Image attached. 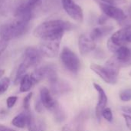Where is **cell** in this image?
Here are the masks:
<instances>
[{
    "mask_svg": "<svg viewBox=\"0 0 131 131\" xmlns=\"http://www.w3.org/2000/svg\"><path fill=\"white\" fill-rule=\"evenodd\" d=\"M72 25L63 20H50L38 25L34 30L35 37L41 40L62 38L65 31H70Z\"/></svg>",
    "mask_w": 131,
    "mask_h": 131,
    "instance_id": "obj_1",
    "label": "cell"
},
{
    "mask_svg": "<svg viewBox=\"0 0 131 131\" xmlns=\"http://www.w3.org/2000/svg\"><path fill=\"white\" fill-rule=\"evenodd\" d=\"M29 21L25 18H15L11 22L3 25L0 28V38L9 42L11 40L21 36L27 31Z\"/></svg>",
    "mask_w": 131,
    "mask_h": 131,
    "instance_id": "obj_2",
    "label": "cell"
},
{
    "mask_svg": "<svg viewBox=\"0 0 131 131\" xmlns=\"http://www.w3.org/2000/svg\"><path fill=\"white\" fill-rule=\"evenodd\" d=\"M61 61L64 68L73 74H77L81 68V61L78 55L69 48L64 47L60 55Z\"/></svg>",
    "mask_w": 131,
    "mask_h": 131,
    "instance_id": "obj_3",
    "label": "cell"
},
{
    "mask_svg": "<svg viewBox=\"0 0 131 131\" xmlns=\"http://www.w3.org/2000/svg\"><path fill=\"white\" fill-rule=\"evenodd\" d=\"M62 38L41 40L38 50L42 56L47 58H54L58 55Z\"/></svg>",
    "mask_w": 131,
    "mask_h": 131,
    "instance_id": "obj_4",
    "label": "cell"
},
{
    "mask_svg": "<svg viewBox=\"0 0 131 131\" xmlns=\"http://www.w3.org/2000/svg\"><path fill=\"white\" fill-rule=\"evenodd\" d=\"M42 54L40 51L34 47L27 48L24 52L22 61L20 64L25 69H28L31 67L37 66L41 61Z\"/></svg>",
    "mask_w": 131,
    "mask_h": 131,
    "instance_id": "obj_5",
    "label": "cell"
},
{
    "mask_svg": "<svg viewBox=\"0 0 131 131\" xmlns=\"http://www.w3.org/2000/svg\"><path fill=\"white\" fill-rule=\"evenodd\" d=\"M88 118V112L84 110L66 124L62 128V131H85Z\"/></svg>",
    "mask_w": 131,
    "mask_h": 131,
    "instance_id": "obj_6",
    "label": "cell"
},
{
    "mask_svg": "<svg viewBox=\"0 0 131 131\" xmlns=\"http://www.w3.org/2000/svg\"><path fill=\"white\" fill-rule=\"evenodd\" d=\"M65 12L75 21L81 23L84 21V12L81 6L74 0H61Z\"/></svg>",
    "mask_w": 131,
    "mask_h": 131,
    "instance_id": "obj_7",
    "label": "cell"
},
{
    "mask_svg": "<svg viewBox=\"0 0 131 131\" xmlns=\"http://www.w3.org/2000/svg\"><path fill=\"white\" fill-rule=\"evenodd\" d=\"M98 5L103 12V14L107 15L109 18L114 19L119 23H123L127 20V15L125 12L117 6L103 3H100Z\"/></svg>",
    "mask_w": 131,
    "mask_h": 131,
    "instance_id": "obj_8",
    "label": "cell"
},
{
    "mask_svg": "<svg viewBox=\"0 0 131 131\" xmlns=\"http://www.w3.org/2000/svg\"><path fill=\"white\" fill-rule=\"evenodd\" d=\"M109 39L119 47L124 46L127 43H131V24L114 32Z\"/></svg>",
    "mask_w": 131,
    "mask_h": 131,
    "instance_id": "obj_9",
    "label": "cell"
},
{
    "mask_svg": "<svg viewBox=\"0 0 131 131\" xmlns=\"http://www.w3.org/2000/svg\"><path fill=\"white\" fill-rule=\"evenodd\" d=\"M93 86L94 89L96 90V91L97 92V100H98L97 104L95 109V114H96V117L98 122L101 123V117H102V111H104V109L107 107L108 98L104 90L102 88L101 85H99L97 83H93Z\"/></svg>",
    "mask_w": 131,
    "mask_h": 131,
    "instance_id": "obj_10",
    "label": "cell"
},
{
    "mask_svg": "<svg viewBox=\"0 0 131 131\" xmlns=\"http://www.w3.org/2000/svg\"><path fill=\"white\" fill-rule=\"evenodd\" d=\"M78 48L81 55H87L96 49V42L88 34H81L78 38Z\"/></svg>",
    "mask_w": 131,
    "mask_h": 131,
    "instance_id": "obj_11",
    "label": "cell"
},
{
    "mask_svg": "<svg viewBox=\"0 0 131 131\" xmlns=\"http://www.w3.org/2000/svg\"><path fill=\"white\" fill-rule=\"evenodd\" d=\"M90 68L96 74H97L105 83L109 84H115L117 82V78L114 77L104 66L92 63L90 65Z\"/></svg>",
    "mask_w": 131,
    "mask_h": 131,
    "instance_id": "obj_12",
    "label": "cell"
},
{
    "mask_svg": "<svg viewBox=\"0 0 131 131\" xmlns=\"http://www.w3.org/2000/svg\"><path fill=\"white\" fill-rule=\"evenodd\" d=\"M40 100L43 107L51 112L59 106L58 101L52 97L50 91L46 88H42L40 90Z\"/></svg>",
    "mask_w": 131,
    "mask_h": 131,
    "instance_id": "obj_13",
    "label": "cell"
},
{
    "mask_svg": "<svg viewBox=\"0 0 131 131\" xmlns=\"http://www.w3.org/2000/svg\"><path fill=\"white\" fill-rule=\"evenodd\" d=\"M49 84L50 92L54 96H61L62 94L68 93L71 90V86L67 81L60 80L59 78H57Z\"/></svg>",
    "mask_w": 131,
    "mask_h": 131,
    "instance_id": "obj_14",
    "label": "cell"
},
{
    "mask_svg": "<svg viewBox=\"0 0 131 131\" xmlns=\"http://www.w3.org/2000/svg\"><path fill=\"white\" fill-rule=\"evenodd\" d=\"M113 29H114V27L111 25H101L100 27H97L94 28L89 35L92 38V40L96 42L97 41L100 40L103 37L110 34Z\"/></svg>",
    "mask_w": 131,
    "mask_h": 131,
    "instance_id": "obj_15",
    "label": "cell"
},
{
    "mask_svg": "<svg viewBox=\"0 0 131 131\" xmlns=\"http://www.w3.org/2000/svg\"><path fill=\"white\" fill-rule=\"evenodd\" d=\"M32 117L30 111H25L20 113L16 117H15L12 121V124L18 128H24L28 125V121Z\"/></svg>",
    "mask_w": 131,
    "mask_h": 131,
    "instance_id": "obj_16",
    "label": "cell"
},
{
    "mask_svg": "<svg viewBox=\"0 0 131 131\" xmlns=\"http://www.w3.org/2000/svg\"><path fill=\"white\" fill-rule=\"evenodd\" d=\"M114 77L118 78L120 71H121V65L114 54L105 63V65L104 66Z\"/></svg>",
    "mask_w": 131,
    "mask_h": 131,
    "instance_id": "obj_17",
    "label": "cell"
},
{
    "mask_svg": "<svg viewBox=\"0 0 131 131\" xmlns=\"http://www.w3.org/2000/svg\"><path fill=\"white\" fill-rule=\"evenodd\" d=\"M130 54V49L127 48L126 45L119 47L117 51L114 54L116 58L117 59V61H119L121 68H122L123 64L127 61V59L129 58Z\"/></svg>",
    "mask_w": 131,
    "mask_h": 131,
    "instance_id": "obj_18",
    "label": "cell"
},
{
    "mask_svg": "<svg viewBox=\"0 0 131 131\" xmlns=\"http://www.w3.org/2000/svg\"><path fill=\"white\" fill-rule=\"evenodd\" d=\"M49 68H50V65H45L43 67L37 68L30 74L34 84L38 83L39 81H41V80L46 78Z\"/></svg>",
    "mask_w": 131,
    "mask_h": 131,
    "instance_id": "obj_19",
    "label": "cell"
},
{
    "mask_svg": "<svg viewBox=\"0 0 131 131\" xmlns=\"http://www.w3.org/2000/svg\"><path fill=\"white\" fill-rule=\"evenodd\" d=\"M34 84L30 74H25L20 81V91L23 93L28 92L31 89Z\"/></svg>",
    "mask_w": 131,
    "mask_h": 131,
    "instance_id": "obj_20",
    "label": "cell"
},
{
    "mask_svg": "<svg viewBox=\"0 0 131 131\" xmlns=\"http://www.w3.org/2000/svg\"><path fill=\"white\" fill-rule=\"evenodd\" d=\"M54 119L57 122H63L64 121H65L66 119V114L65 112L64 111V110L62 109V107L59 105L53 111H52Z\"/></svg>",
    "mask_w": 131,
    "mask_h": 131,
    "instance_id": "obj_21",
    "label": "cell"
},
{
    "mask_svg": "<svg viewBox=\"0 0 131 131\" xmlns=\"http://www.w3.org/2000/svg\"><path fill=\"white\" fill-rule=\"evenodd\" d=\"M10 82V79L7 77H5L0 80V95L4 94L8 90Z\"/></svg>",
    "mask_w": 131,
    "mask_h": 131,
    "instance_id": "obj_22",
    "label": "cell"
},
{
    "mask_svg": "<svg viewBox=\"0 0 131 131\" xmlns=\"http://www.w3.org/2000/svg\"><path fill=\"white\" fill-rule=\"evenodd\" d=\"M97 4L103 3V4H107V5H122L127 2L126 0H94Z\"/></svg>",
    "mask_w": 131,
    "mask_h": 131,
    "instance_id": "obj_23",
    "label": "cell"
},
{
    "mask_svg": "<svg viewBox=\"0 0 131 131\" xmlns=\"http://www.w3.org/2000/svg\"><path fill=\"white\" fill-rule=\"evenodd\" d=\"M120 99L124 102L131 101V88H127L121 91L120 94Z\"/></svg>",
    "mask_w": 131,
    "mask_h": 131,
    "instance_id": "obj_24",
    "label": "cell"
},
{
    "mask_svg": "<svg viewBox=\"0 0 131 131\" xmlns=\"http://www.w3.org/2000/svg\"><path fill=\"white\" fill-rule=\"evenodd\" d=\"M102 117L108 121V122H112L113 121V113L111 110V108L109 107H106L105 109H104V111H102Z\"/></svg>",
    "mask_w": 131,
    "mask_h": 131,
    "instance_id": "obj_25",
    "label": "cell"
},
{
    "mask_svg": "<svg viewBox=\"0 0 131 131\" xmlns=\"http://www.w3.org/2000/svg\"><path fill=\"white\" fill-rule=\"evenodd\" d=\"M32 93H29L23 101V107L25 111H30V103H31V99L32 97Z\"/></svg>",
    "mask_w": 131,
    "mask_h": 131,
    "instance_id": "obj_26",
    "label": "cell"
},
{
    "mask_svg": "<svg viewBox=\"0 0 131 131\" xmlns=\"http://www.w3.org/2000/svg\"><path fill=\"white\" fill-rule=\"evenodd\" d=\"M27 127H28V131H40V128L38 127V125L36 124L33 117H31L30 119V121L28 123Z\"/></svg>",
    "mask_w": 131,
    "mask_h": 131,
    "instance_id": "obj_27",
    "label": "cell"
},
{
    "mask_svg": "<svg viewBox=\"0 0 131 131\" xmlns=\"http://www.w3.org/2000/svg\"><path fill=\"white\" fill-rule=\"evenodd\" d=\"M17 100H18V97L15 96H12V97H8V99L6 100V104H7L8 108L10 109V108L13 107L14 105L15 104Z\"/></svg>",
    "mask_w": 131,
    "mask_h": 131,
    "instance_id": "obj_28",
    "label": "cell"
},
{
    "mask_svg": "<svg viewBox=\"0 0 131 131\" xmlns=\"http://www.w3.org/2000/svg\"><path fill=\"white\" fill-rule=\"evenodd\" d=\"M107 48L109 49L110 51H111L112 53H115L117 51V50L119 48V46H117L116 45H114L110 39H108L107 41Z\"/></svg>",
    "mask_w": 131,
    "mask_h": 131,
    "instance_id": "obj_29",
    "label": "cell"
},
{
    "mask_svg": "<svg viewBox=\"0 0 131 131\" xmlns=\"http://www.w3.org/2000/svg\"><path fill=\"white\" fill-rule=\"evenodd\" d=\"M122 117H124V119L125 121V123H126V125H127V128L129 129V130L131 131V115L125 114V113H123Z\"/></svg>",
    "mask_w": 131,
    "mask_h": 131,
    "instance_id": "obj_30",
    "label": "cell"
},
{
    "mask_svg": "<svg viewBox=\"0 0 131 131\" xmlns=\"http://www.w3.org/2000/svg\"><path fill=\"white\" fill-rule=\"evenodd\" d=\"M8 41L0 38V56L4 52V51L6 49V48L8 46Z\"/></svg>",
    "mask_w": 131,
    "mask_h": 131,
    "instance_id": "obj_31",
    "label": "cell"
},
{
    "mask_svg": "<svg viewBox=\"0 0 131 131\" xmlns=\"http://www.w3.org/2000/svg\"><path fill=\"white\" fill-rule=\"evenodd\" d=\"M41 2V0H27V2L28 4V5L32 8L33 9Z\"/></svg>",
    "mask_w": 131,
    "mask_h": 131,
    "instance_id": "obj_32",
    "label": "cell"
},
{
    "mask_svg": "<svg viewBox=\"0 0 131 131\" xmlns=\"http://www.w3.org/2000/svg\"><path fill=\"white\" fill-rule=\"evenodd\" d=\"M108 17L107 16V15H105L104 14H102L99 18H98V23L101 25H104L105 23H106V21L108 20Z\"/></svg>",
    "mask_w": 131,
    "mask_h": 131,
    "instance_id": "obj_33",
    "label": "cell"
},
{
    "mask_svg": "<svg viewBox=\"0 0 131 131\" xmlns=\"http://www.w3.org/2000/svg\"><path fill=\"white\" fill-rule=\"evenodd\" d=\"M95 56L97 58H104L105 57V54L104 53V51L101 50H97L96 52H95Z\"/></svg>",
    "mask_w": 131,
    "mask_h": 131,
    "instance_id": "obj_34",
    "label": "cell"
},
{
    "mask_svg": "<svg viewBox=\"0 0 131 131\" xmlns=\"http://www.w3.org/2000/svg\"><path fill=\"white\" fill-rule=\"evenodd\" d=\"M121 110H122V111H124V113L131 115V107L124 106V107H121Z\"/></svg>",
    "mask_w": 131,
    "mask_h": 131,
    "instance_id": "obj_35",
    "label": "cell"
},
{
    "mask_svg": "<svg viewBox=\"0 0 131 131\" xmlns=\"http://www.w3.org/2000/svg\"><path fill=\"white\" fill-rule=\"evenodd\" d=\"M42 108H43V105H42L41 101H38V102H37V104L35 105V109H36V111H37L38 112H41Z\"/></svg>",
    "mask_w": 131,
    "mask_h": 131,
    "instance_id": "obj_36",
    "label": "cell"
},
{
    "mask_svg": "<svg viewBox=\"0 0 131 131\" xmlns=\"http://www.w3.org/2000/svg\"><path fill=\"white\" fill-rule=\"evenodd\" d=\"M131 66V49H130V56H129V58L127 59V61L123 64V67L122 68H127V67H130Z\"/></svg>",
    "mask_w": 131,
    "mask_h": 131,
    "instance_id": "obj_37",
    "label": "cell"
},
{
    "mask_svg": "<svg viewBox=\"0 0 131 131\" xmlns=\"http://www.w3.org/2000/svg\"><path fill=\"white\" fill-rule=\"evenodd\" d=\"M0 131H15L11 128H8V127H6L3 125H0Z\"/></svg>",
    "mask_w": 131,
    "mask_h": 131,
    "instance_id": "obj_38",
    "label": "cell"
},
{
    "mask_svg": "<svg viewBox=\"0 0 131 131\" xmlns=\"http://www.w3.org/2000/svg\"><path fill=\"white\" fill-rule=\"evenodd\" d=\"M129 75H130V77H131V71H130V73H129Z\"/></svg>",
    "mask_w": 131,
    "mask_h": 131,
    "instance_id": "obj_39",
    "label": "cell"
}]
</instances>
